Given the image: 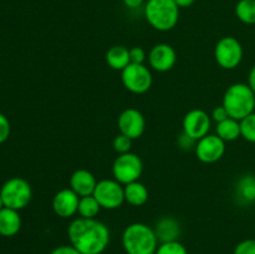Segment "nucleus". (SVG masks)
I'll use <instances>...</instances> for the list:
<instances>
[{
    "instance_id": "f257e3e1",
    "label": "nucleus",
    "mask_w": 255,
    "mask_h": 254,
    "mask_svg": "<svg viewBox=\"0 0 255 254\" xmlns=\"http://www.w3.org/2000/svg\"><path fill=\"white\" fill-rule=\"evenodd\" d=\"M70 244L82 254H102L110 244V229L96 218L74 219L67 227Z\"/></svg>"
},
{
    "instance_id": "f03ea898",
    "label": "nucleus",
    "mask_w": 255,
    "mask_h": 254,
    "mask_svg": "<svg viewBox=\"0 0 255 254\" xmlns=\"http://www.w3.org/2000/svg\"><path fill=\"white\" fill-rule=\"evenodd\" d=\"M154 229L144 223H132L122 233V247L127 254H154L158 247Z\"/></svg>"
},
{
    "instance_id": "7ed1b4c3",
    "label": "nucleus",
    "mask_w": 255,
    "mask_h": 254,
    "mask_svg": "<svg viewBox=\"0 0 255 254\" xmlns=\"http://www.w3.org/2000/svg\"><path fill=\"white\" fill-rule=\"evenodd\" d=\"M222 105L229 117L242 121L255 110V94L248 84L237 82L226 90Z\"/></svg>"
},
{
    "instance_id": "20e7f679",
    "label": "nucleus",
    "mask_w": 255,
    "mask_h": 254,
    "mask_svg": "<svg viewBox=\"0 0 255 254\" xmlns=\"http://www.w3.org/2000/svg\"><path fill=\"white\" fill-rule=\"evenodd\" d=\"M147 22L158 31H169L179 19V7L174 0H148L144 4Z\"/></svg>"
},
{
    "instance_id": "39448f33",
    "label": "nucleus",
    "mask_w": 255,
    "mask_h": 254,
    "mask_svg": "<svg viewBox=\"0 0 255 254\" xmlns=\"http://www.w3.org/2000/svg\"><path fill=\"white\" fill-rule=\"evenodd\" d=\"M0 196L4 207L21 211L31 202L32 188L26 179L21 177H12L1 186Z\"/></svg>"
},
{
    "instance_id": "423d86ee",
    "label": "nucleus",
    "mask_w": 255,
    "mask_h": 254,
    "mask_svg": "<svg viewBox=\"0 0 255 254\" xmlns=\"http://www.w3.org/2000/svg\"><path fill=\"white\" fill-rule=\"evenodd\" d=\"M143 172V162L138 154L133 152L119 154L112 164V176L114 179L121 184L132 183L138 181Z\"/></svg>"
},
{
    "instance_id": "0eeeda50",
    "label": "nucleus",
    "mask_w": 255,
    "mask_h": 254,
    "mask_svg": "<svg viewBox=\"0 0 255 254\" xmlns=\"http://www.w3.org/2000/svg\"><path fill=\"white\" fill-rule=\"evenodd\" d=\"M244 50L241 41L234 36H224L214 47V59L224 70H234L243 61Z\"/></svg>"
},
{
    "instance_id": "6e6552de",
    "label": "nucleus",
    "mask_w": 255,
    "mask_h": 254,
    "mask_svg": "<svg viewBox=\"0 0 255 254\" xmlns=\"http://www.w3.org/2000/svg\"><path fill=\"white\" fill-rule=\"evenodd\" d=\"M125 89L136 95L146 94L153 84V76L144 64H129L121 71Z\"/></svg>"
},
{
    "instance_id": "1a4fd4ad",
    "label": "nucleus",
    "mask_w": 255,
    "mask_h": 254,
    "mask_svg": "<svg viewBox=\"0 0 255 254\" xmlns=\"http://www.w3.org/2000/svg\"><path fill=\"white\" fill-rule=\"evenodd\" d=\"M92 196L97 199L101 208L109 211L117 209L125 202L124 184L116 179H101L97 182Z\"/></svg>"
},
{
    "instance_id": "9d476101",
    "label": "nucleus",
    "mask_w": 255,
    "mask_h": 254,
    "mask_svg": "<svg viewBox=\"0 0 255 254\" xmlns=\"http://www.w3.org/2000/svg\"><path fill=\"white\" fill-rule=\"evenodd\" d=\"M196 156L203 163H216L226 153V142L217 134H207L197 141Z\"/></svg>"
},
{
    "instance_id": "9b49d317",
    "label": "nucleus",
    "mask_w": 255,
    "mask_h": 254,
    "mask_svg": "<svg viewBox=\"0 0 255 254\" xmlns=\"http://www.w3.org/2000/svg\"><path fill=\"white\" fill-rule=\"evenodd\" d=\"M212 126V117L201 109H194L187 112L183 117L182 127L183 132L198 141L209 133Z\"/></svg>"
},
{
    "instance_id": "f8f14e48",
    "label": "nucleus",
    "mask_w": 255,
    "mask_h": 254,
    "mask_svg": "<svg viewBox=\"0 0 255 254\" xmlns=\"http://www.w3.org/2000/svg\"><path fill=\"white\" fill-rule=\"evenodd\" d=\"M117 126H119L120 133L129 137L133 141L143 134L144 128H146V120L141 111L133 107H128L120 114L117 119Z\"/></svg>"
},
{
    "instance_id": "ddd939ff",
    "label": "nucleus",
    "mask_w": 255,
    "mask_h": 254,
    "mask_svg": "<svg viewBox=\"0 0 255 254\" xmlns=\"http://www.w3.org/2000/svg\"><path fill=\"white\" fill-rule=\"evenodd\" d=\"M177 61L176 50L168 44H157L148 54L149 66L157 72H167L173 69Z\"/></svg>"
},
{
    "instance_id": "4468645a",
    "label": "nucleus",
    "mask_w": 255,
    "mask_h": 254,
    "mask_svg": "<svg viewBox=\"0 0 255 254\" xmlns=\"http://www.w3.org/2000/svg\"><path fill=\"white\" fill-rule=\"evenodd\" d=\"M80 197L71 188L60 189L52 198V211L60 218H71L77 213Z\"/></svg>"
},
{
    "instance_id": "2eb2a0df",
    "label": "nucleus",
    "mask_w": 255,
    "mask_h": 254,
    "mask_svg": "<svg viewBox=\"0 0 255 254\" xmlns=\"http://www.w3.org/2000/svg\"><path fill=\"white\" fill-rule=\"evenodd\" d=\"M97 181L89 169H76L70 177V188L79 197H86L94 194Z\"/></svg>"
},
{
    "instance_id": "dca6fc26",
    "label": "nucleus",
    "mask_w": 255,
    "mask_h": 254,
    "mask_svg": "<svg viewBox=\"0 0 255 254\" xmlns=\"http://www.w3.org/2000/svg\"><path fill=\"white\" fill-rule=\"evenodd\" d=\"M153 229L159 243L178 241L181 236V224L173 217H162Z\"/></svg>"
},
{
    "instance_id": "f3484780",
    "label": "nucleus",
    "mask_w": 255,
    "mask_h": 254,
    "mask_svg": "<svg viewBox=\"0 0 255 254\" xmlns=\"http://www.w3.org/2000/svg\"><path fill=\"white\" fill-rule=\"evenodd\" d=\"M20 229H21V217L19 211L4 207L0 211V236L10 238L16 236Z\"/></svg>"
},
{
    "instance_id": "a211bd4d",
    "label": "nucleus",
    "mask_w": 255,
    "mask_h": 254,
    "mask_svg": "<svg viewBox=\"0 0 255 254\" xmlns=\"http://www.w3.org/2000/svg\"><path fill=\"white\" fill-rule=\"evenodd\" d=\"M105 59H106L107 65L116 71H122L125 67L131 64L129 50L122 45H115L110 47L105 55Z\"/></svg>"
},
{
    "instance_id": "6ab92c4d",
    "label": "nucleus",
    "mask_w": 255,
    "mask_h": 254,
    "mask_svg": "<svg viewBox=\"0 0 255 254\" xmlns=\"http://www.w3.org/2000/svg\"><path fill=\"white\" fill-rule=\"evenodd\" d=\"M125 202L133 207H141L148 201V189L142 182L136 181L124 186Z\"/></svg>"
},
{
    "instance_id": "aec40b11",
    "label": "nucleus",
    "mask_w": 255,
    "mask_h": 254,
    "mask_svg": "<svg viewBox=\"0 0 255 254\" xmlns=\"http://www.w3.org/2000/svg\"><path fill=\"white\" fill-rule=\"evenodd\" d=\"M216 134L221 137L224 142H232L242 137L241 134V121L228 117L224 121L217 124Z\"/></svg>"
},
{
    "instance_id": "412c9836",
    "label": "nucleus",
    "mask_w": 255,
    "mask_h": 254,
    "mask_svg": "<svg viewBox=\"0 0 255 254\" xmlns=\"http://www.w3.org/2000/svg\"><path fill=\"white\" fill-rule=\"evenodd\" d=\"M237 197L243 203L255 202V176L246 174L238 179L236 186Z\"/></svg>"
},
{
    "instance_id": "4be33fe9",
    "label": "nucleus",
    "mask_w": 255,
    "mask_h": 254,
    "mask_svg": "<svg viewBox=\"0 0 255 254\" xmlns=\"http://www.w3.org/2000/svg\"><path fill=\"white\" fill-rule=\"evenodd\" d=\"M100 211H101V206H100L97 199L92 194L91 196L80 197L77 214L81 218H96Z\"/></svg>"
},
{
    "instance_id": "5701e85b",
    "label": "nucleus",
    "mask_w": 255,
    "mask_h": 254,
    "mask_svg": "<svg viewBox=\"0 0 255 254\" xmlns=\"http://www.w3.org/2000/svg\"><path fill=\"white\" fill-rule=\"evenodd\" d=\"M236 15L243 24L255 25V0H239L236 5Z\"/></svg>"
},
{
    "instance_id": "b1692460",
    "label": "nucleus",
    "mask_w": 255,
    "mask_h": 254,
    "mask_svg": "<svg viewBox=\"0 0 255 254\" xmlns=\"http://www.w3.org/2000/svg\"><path fill=\"white\" fill-rule=\"evenodd\" d=\"M241 134L246 141L255 143V111L241 121Z\"/></svg>"
},
{
    "instance_id": "393cba45",
    "label": "nucleus",
    "mask_w": 255,
    "mask_h": 254,
    "mask_svg": "<svg viewBox=\"0 0 255 254\" xmlns=\"http://www.w3.org/2000/svg\"><path fill=\"white\" fill-rule=\"evenodd\" d=\"M154 254H188V251L179 241H172L159 243Z\"/></svg>"
},
{
    "instance_id": "a878e982",
    "label": "nucleus",
    "mask_w": 255,
    "mask_h": 254,
    "mask_svg": "<svg viewBox=\"0 0 255 254\" xmlns=\"http://www.w3.org/2000/svg\"><path fill=\"white\" fill-rule=\"evenodd\" d=\"M112 147L119 154L127 153V152H131L132 139L129 137L125 136V134L120 133L115 137L114 142H112Z\"/></svg>"
},
{
    "instance_id": "bb28decb",
    "label": "nucleus",
    "mask_w": 255,
    "mask_h": 254,
    "mask_svg": "<svg viewBox=\"0 0 255 254\" xmlns=\"http://www.w3.org/2000/svg\"><path fill=\"white\" fill-rule=\"evenodd\" d=\"M233 254H255V238L244 239L237 244Z\"/></svg>"
},
{
    "instance_id": "cd10ccee",
    "label": "nucleus",
    "mask_w": 255,
    "mask_h": 254,
    "mask_svg": "<svg viewBox=\"0 0 255 254\" xmlns=\"http://www.w3.org/2000/svg\"><path fill=\"white\" fill-rule=\"evenodd\" d=\"M10 132H11V127H10L9 120L4 114L0 112V144L4 143L9 138Z\"/></svg>"
},
{
    "instance_id": "c85d7f7f",
    "label": "nucleus",
    "mask_w": 255,
    "mask_h": 254,
    "mask_svg": "<svg viewBox=\"0 0 255 254\" xmlns=\"http://www.w3.org/2000/svg\"><path fill=\"white\" fill-rule=\"evenodd\" d=\"M129 59L131 64H143L146 60V51L139 46H133L129 49Z\"/></svg>"
},
{
    "instance_id": "c756f323",
    "label": "nucleus",
    "mask_w": 255,
    "mask_h": 254,
    "mask_svg": "<svg viewBox=\"0 0 255 254\" xmlns=\"http://www.w3.org/2000/svg\"><path fill=\"white\" fill-rule=\"evenodd\" d=\"M177 142H178V146L181 147L182 149H184V151L196 148V144H197L196 139H193L192 137H189L188 134H186L184 132H182L181 136H179L178 139H177Z\"/></svg>"
},
{
    "instance_id": "7c9ffc66",
    "label": "nucleus",
    "mask_w": 255,
    "mask_h": 254,
    "mask_svg": "<svg viewBox=\"0 0 255 254\" xmlns=\"http://www.w3.org/2000/svg\"><path fill=\"white\" fill-rule=\"evenodd\" d=\"M212 121L217 122V124H219V122L224 121V120H227L229 117L228 112H227V110L224 109L223 105H221V106H217L214 107V110L212 111Z\"/></svg>"
},
{
    "instance_id": "2f4dec72",
    "label": "nucleus",
    "mask_w": 255,
    "mask_h": 254,
    "mask_svg": "<svg viewBox=\"0 0 255 254\" xmlns=\"http://www.w3.org/2000/svg\"><path fill=\"white\" fill-rule=\"evenodd\" d=\"M49 254H82V253H80L75 247H72L71 244H69V246L56 247V248L52 249Z\"/></svg>"
},
{
    "instance_id": "473e14b6",
    "label": "nucleus",
    "mask_w": 255,
    "mask_h": 254,
    "mask_svg": "<svg viewBox=\"0 0 255 254\" xmlns=\"http://www.w3.org/2000/svg\"><path fill=\"white\" fill-rule=\"evenodd\" d=\"M122 2H124V5L126 7H128V9H137V7L142 6L144 2V0H122Z\"/></svg>"
},
{
    "instance_id": "72a5a7b5",
    "label": "nucleus",
    "mask_w": 255,
    "mask_h": 254,
    "mask_svg": "<svg viewBox=\"0 0 255 254\" xmlns=\"http://www.w3.org/2000/svg\"><path fill=\"white\" fill-rule=\"evenodd\" d=\"M248 85H249V87H251V89L253 90V92L255 94V65H254L253 67H252L251 71H249Z\"/></svg>"
},
{
    "instance_id": "f704fd0d",
    "label": "nucleus",
    "mask_w": 255,
    "mask_h": 254,
    "mask_svg": "<svg viewBox=\"0 0 255 254\" xmlns=\"http://www.w3.org/2000/svg\"><path fill=\"white\" fill-rule=\"evenodd\" d=\"M174 1L178 5L179 9H186V7L192 6L196 2V0H174Z\"/></svg>"
},
{
    "instance_id": "c9c22d12",
    "label": "nucleus",
    "mask_w": 255,
    "mask_h": 254,
    "mask_svg": "<svg viewBox=\"0 0 255 254\" xmlns=\"http://www.w3.org/2000/svg\"><path fill=\"white\" fill-rule=\"evenodd\" d=\"M4 208V203H2V199H1V196H0V211Z\"/></svg>"
}]
</instances>
